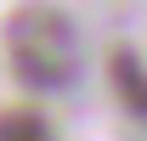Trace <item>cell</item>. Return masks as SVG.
Masks as SVG:
<instances>
[{
	"instance_id": "3957f363",
	"label": "cell",
	"mask_w": 147,
	"mask_h": 141,
	"mask_svg": "<svg viewBox=\"0 0 147 141\" xmlns=\"http://www.w3.org/2000/svg\"><path fill=\"white\" fill-rule=\"evenodd\" d=\"M0 141H51V130L34 107H11V113H0Z\"/></svg>"
},
{
	"instance_id": "6da1fadb",
	"label": "cell",
	"mask_w": 147,
	"mask_h": 141,
	"mask_svg": "<svg viewBox=\"0 0 147 141\" xmlns=\"http://www.w3.org/2000/svg\"><path fill=\"white\" fill-rule=\"evenodd\" d=\"M6 45H11V68H17V79H28V85H40V90H62L74 73H79V40H74V23L62 17V11H51V6H28V11H17Z\"/></svg>"
},
{
	"instance_id": "7a4b0ae2",
	"label": "cell",
	"mask_w": 147,
	"mask_h": 141,
	"mask_svg": "<svg viewBox=\"0 0 147 141\" xmlns=\"http://www.w3.org/2000/svg\"><path fill=\"white\" fill-rule=\"evenodd\" d=\"M113 85L125 96V107L136 119H147V62L136 51H113Z\"/></svg>"
}]
</instances>
